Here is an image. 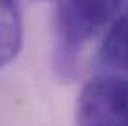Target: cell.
I'll return each instance as SVG.
<instances>
[{"mask_svg": "<svg viewBox=\"0 0 128 126\" xmlns=\"http://www.w3.org/2000/svg\"><path fill=\"white\" fill-rule=\"evenodd\" d=\"M100 62L120 73H128V10L116 17L99 50Z\"/></svg>", "mask_w": 128, "mask_h": 126, "instance_id": "4", "label": "cell"}, {"mask_svg": "<svg viewBox=\"0 0 128 126\" xmlns=\"http://www.w3.org/2000/svg\"><path fill=\"white\" fill-rule=\"evenodd\" d=\"M76 119L88 126H128V80L99 76L88 81L78 97Z\"/></svg>", "mask_w": 128, "mask_h": 126, "instance_id": "2", "label": "cell"}, {"mask_svg": "<svg viewBox=\"0 0 128 126\" xmlns=\"http://www.w3.org/2000/svg\"><path fill=\"white\" fill-rule=\"evenodd\" d=\"M123 0H61L57 9V61L69 69L82 47L111 21Z\"/></svg>", "mask_w": 128, "mask_h": 126, "instance_id": "1", "label": "cell"}, {"mask_svg": "<svg viewBox=\"0 0 128 126\" xmlns=\"http://www.w3.org/2000/svg\"><path fill=\"white\" fill-rule=\"evenodd\" d=\"M22 45V16L19 0H0V69L10 64Z\"/></svg>", "mask_w": 128, "mask_h": 126, "instance_id": "3", "label": "cell"}]
</instances>
